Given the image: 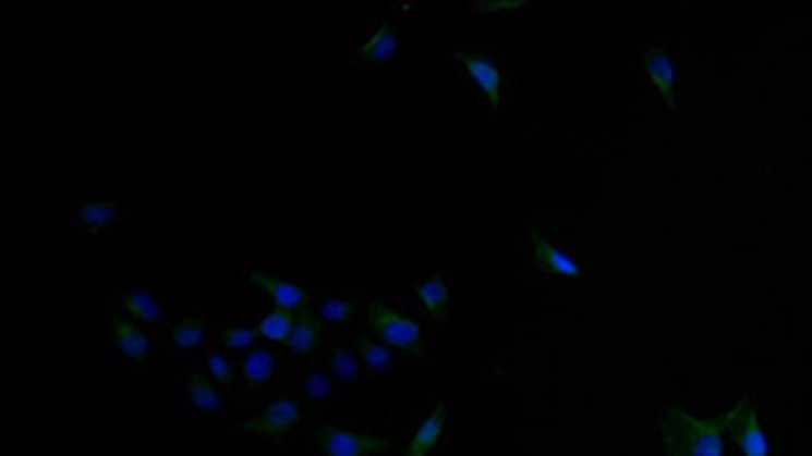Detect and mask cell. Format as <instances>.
<instances>
[{"label": "cell", "mask_w": 812, "mask_h": 456, "mask_svg": "<svg viewBox=\"0 0 812 456\" xmlns=\"http://www.w3.org/2000/svg\"><path fill=\"white\" fill-rule=\"evenodd\" d=\"M724 416L699 419L671 405L660 421V441L666 456H724Z\"/></svg>", "instance_id": "1"}, {"label": "cell", "mask_w": 812, "mask_h": 456, "mask_svg": "<svg viewBox=\"0 0 812 456\" xmlns=\"http://www.w3.org/2000/svg\"><path fill=\"white\" fill-rule=\"evenodd\" d=\"M366 324H368V330L377 335V341H383L385 346H390L393 352H401V354H407V357L425 362V348H428L425 330L414 322V319H409L404 317V313L396 311L390 303L368 300Z\"/></svg>", "instance_id": "2"}, {"label": "cell", "mask_w": 812, "mask_h": 456, "mask_svg": "<svg viewBox=\"0 0 812 456\" xmlns=\"http://www.w3.org/2000/svg\"><path fill=\"white\" fill-rule=\"evenodd\" d=\"M461 76L480 93V98L490 106L493 111L501 109L504 103V73L496 58L477 49H456L452 52Z\"/></svg>", "instance_id": "3"}, {"label": "cell", "mask_w": 812, "mask_h": 456, "mask_svg": "<svg viewBox=\"0 0 812 456\" xmlns=\"http://www.w3.org/2000/svg\"><path fill=\"white\" fill-rule=\"evenodd\" d=\"M315 437L323 456H377L390 448V435L385 432H363L336 424H317Z\"/></svg>", "instance_id": "4"}, {"label": "cell", "mask_w": 812, "mask_h": 456, "mask_svg": "<svg viewBox=\"0 0 812 456\" xmlns=\"http://www.w3.org/2000/svg\"><path fill=\"white\" fill-rule=\"evenodd\" d=\"M304 419V408L299 399L293 397H277L266 405L257 416L246 419L239 424V435H255V437H271V441H282L288 432Z\"/></svg>", "instance_id": "5"}, {"label": "cell", "mask_w": 812, "mask_h": 456, "mask_svg": "<svg viewBox=\"0 0 812 456\" xmlns=\"http://www.w3.org/2000/svg\"><path fill=\"white\" fill-rule=\"evenodd\" d=\"M724 424L731 432L734 443H737L742 456H772L769 435L761 427L753 399L742 397L734 408L726 410Z\"/></svg>", "instance_id": "6"}, {"label": "cell", "mask_w": 812, "mask_h": 456, "mask_svg": "<svg viewBox=\"0 0 812 456\" xmlns=\"http://www.w3.org/2000/svg\"><path fill=\"white\" fill-rule=\"evenodd\" d=\"M450 419H452L450 403H447V399H436L434 408H431L428 414L423 416V421H420V424L414 427L412 435H409L407 448L401 456H431V454H434V448L439 446L441 437L447 435Z\"/></svg>", "instance_id": "7"}, {"label": "cell", "mask_w": 812, "mask_h": 456, "mask_svg": "<svg viewBox=\"0 0 812 456\" xmlns=\"http://www.w3.org/2000/svg\"><path fill=\"white\" fill-rule=\"evenodd\" d=\"M525 249H529L531 260L540 268V273L550 275V279H580L582 275V264L577 262V257L558 249L542 233H529Z\"/></svg>", "instance_id": "8"}, {"label": "cell", "mask_w": 812, "mask_h": 456, "mask_svg": "<svg viewBox=\"0 0 812 456\" xmlns=\"http://www.w3.org/2000/svg\"><path fill=\"white\" fill-rule=\"evenodd\" d=\"M244 279L250 281L252 286H257V289L266 292V295L274 300V306L282 308V311H290V313H304L306 311V303H310V297H306V289L299 284V281L282 279V275L263 273V270H246Z\"/></svg>", "instance_id": "9"}, {"label": "cell", "mask_w": 812, "mask_h": 456, "mask_svg": "<svg viewBox=\"0 0 812 456\" xmlns=\"http://www.w3.org/2000/svg\"><path fill=\"white\" fill-rule=\"evenodd\" d=\"M109 337L114 352L128 362H147L153 357V341H149L147 332L131 319L120 317V313L109 319Z\"/></svg>", "instance_id": "10"}, {"label": "cell", "mask_w": 812, "mask_h": 456, "mask_svg": "<svg viewBox=\"0 0 812 456\" xmlns=\"http://www.w3.org/2000/svg\"><path fill=\"white\" fill-rule=\"evenodd\" d=\"M401 41H404V38H401V33L396 30L390 22H379V25H374V30L368 33L366 41L352 52V63L366 67L385 65L388 60H393L396 54H399Z\"/></svg>", "instance_id": "11"}, {"label": "cell", "mask_w": 812, "mask_h": 456, "mask_svg": "<svg viewBox=\"0 0 812 456\" xmlns=\"http://www.w3.org/2000/svg\"><path fill=\"white\" fill-rule=\"evenodd\" d=\"M74 217L84 233H104V230L122 222L125 208H122L120 197H111V200H80L74 206Z\"/></svg>", "instance_id": "12"}, {"label": "cell", "mask_w": 812, "mask_h": 456, "mask_svg": "<svg viewBox=\"0 0 812 456\" xmlns=\"http://www.w3.org/2000/svg\"><path fill=\"white\" fill-rule=\"evenodd\" d=\"M414 297L431 322L445 324L450 317V281L445 273H434L414 284Z\"/></svg>", "instance_id": "13"}, {"label": "cell", "mask_w": 812, "mask_h": 456, "mask_svg": "<svg viewBox=\"0 0 812 456\" xmlns=\"http://www.w3.org/2000/svg\"><path fill=\"white\" fill-rule=\"evenodd\" d=\"M645 73L653 84L655 95L669 106V111L677 114V100H675V63H671L669 52L664 47H650L645 54Z\"/></svg>", "instance_id": "14"}, {"label": "cell", "mask_w": 812, "mask_h": 456, "mask_svg": "<svg viewBox=\"0 0 812 456\" xmlns=\"http://www.w3.org/2000/svg\"><path fill=\"white\" fill-rule=\"evenodd\" d=\"M117 303L125 313H131L133 322L158 326L162 319V300L142 286H120L117 289Z\"/></svg>", "instance_id": "15"}, {"label": "cell", "mask_w": 812, "mask_h": 456, "mask_svg": "<svg viewBox=\"0 0 812 456\" xmlns=\"http://www.w3.org/2000/svg\"><path fill=\"white\" fill-rule=\"evenodd\" d=\"M209 337V319L204 313H187L168 326V348L171 354H193Z\"/></svg>", "instance_id": "16"}, {"label": "cell", "mask_w": 812, "mask_h": 456, "mask_svg": "<svg viewBox=\"0 0 812 456\" xmlns=\"http://www.w3.org/2000/svg\"><path fill=\"white\" fill-rule=\"evenodd\" d=\"M184 392H187V403L195 410L206 416H215L222 410V397L215 390V384L209 381V375H204L201 370L187 368L184 370Z\"/></svg>", "instance_id": "17"}, {"label": "cell", "mask_w": 812, "mask_h": 456, "mask_svg": "<svg viewBox=\"0 0 812 456\" xmlns=\"http://www.w3.org/2000/svg\"><path fill=\"white\" fill-rule=\"evenodd\" d=\"M320 341H323V322L320 319H315V313L312 311H304V313H299V319H295L293 332H290L284 346H288V352L293 354V357H306V354H312L317 346H320Z\"/></svg>", "instance_id": "18"}, {"label": "cell", "mask_w": 812, "mask_h": 456, "mask_svg": "<svg viewBox=\"0 0 812 456\" xmlns=\"http://www.w3.org/2000/svg\"><path fill=\"white\" fill-rule=\"evenodd\" d=\"M274 375H277V357L266 348H252L250 354H244L242 359V379L252 390H263L266 384H271Z\"/></svg>", "instance_id": "19"}, {"label": "cell", "mask_w": 812, "mask_h": 456, "mask_svg": "<svg viewBox=\"0 0 812 456\" xmlns=\"http://www.w3.org/2000/svg\"><path fill=\"white\" fill-rule=\"evenodd\" d=\"M325 368H328L330 379H334L336 384H350V381H355L357 373H361L355 352L347 346H330L328 352H325Z\"/></svg>", "instance_id": "20"}, {"label": "cell", "mask_w": 812, "mask_h": 456, "mask_svg": "<svg viewBox=\"0 0 812 456\" xmlns=\"http://www.w3.org/2000/svg\"><path fill=\"white\" fill-rule=\"evenodd\" d=\"M355 348H357V354H361V359H363V365H366L368 373H383V370H388L390 365L396 362L393 348L385 346L383 341H372V337H357Z\"/></svg>", "instance_id": "21"}, {"label": "cell", "mask_w": 812, "mask_h": 456, "mask_svg": "<svg viewBox=\"0 0 812 456\" xmlns=\"http://www.w3.org/2000/svg\"><path fill=\"white\" fill-rule=\"evenodd\" d=\"M293 317H290V311H282V308H274V311H268L266 317L257 322V332H260L263 341L268 343H288L290 332H293Z\"/></svg>", "instance_id": "22"}, {"label": "cell", "mask_w": 812, "mask_h": 456, "mask_svg": "<svg viewBox=\"0 0 812 456\" xmlns=\"http://www.w3.org/2000/svg\"><path fill=\"white\" fill-rule=\"evenodd\" d=\"M357 303L350 297H320L317 300V317L323 324H347L352 322Z\"/></svg>", "instance_id": "23"}, {"label": "cell", "mask_w": 812, "mask_h": 456, "mask_svg": "<svg viewBox=\"0 0 812 456\" xmlns=\"http://www.w3.org/2000/svg\"><path fill=\"white\" fill-rule=\"evenodd\" d=\"M206 370H209V375L217 381V384L222 386V390L237 392L239 370H237V365H233L231 359L226 357V354L215 352V348H211V352H206Z\"/></svg>", "instance_id": "24"}, {"label": "cell", "mask_w": 812, "mask_h": 456, "mask_svg": "<svg viewBox=\"0 0 812 456\" xmlns=\"http://www.w3.org/2000/svg\"><path fill=\"white\" fill-rule=\"evenodd\" d=\"M301 394L310 399L312 405H320L325 399L334 397V379L330 373H323V370H306L301 375Z\"/></svg>", "instance_id": "25"}, {"label": "cell", "mask_w": 812, "mask_h": 456, "mask_svg": "<svg viewBox=\"0 0 812 456\" xmlns=\"http://www.w3.org/2000/svg\"><path fill=\"white\" fill-rule=\"evenodd\" d=\"M220 337L222 346L231 348V352H246V348H255L260 332H257V326L250 324H228L220 326Z\"/></svg>", "instance_id": "26"}, {"label": "cell", "mask_w": 812, "mask_h": 456, "mask_svg": "<svg viewBox=\"0 0 812 456\" xmlns=\"http://www.w3.org/2000/svg\"><path fill=\"white\" fill-rule=\"evenodd\" d=\"M531 9V0H472L469 11L477 16L490 14H523Z\"/></svg>", "instance_id": "27"}]
</instances>
